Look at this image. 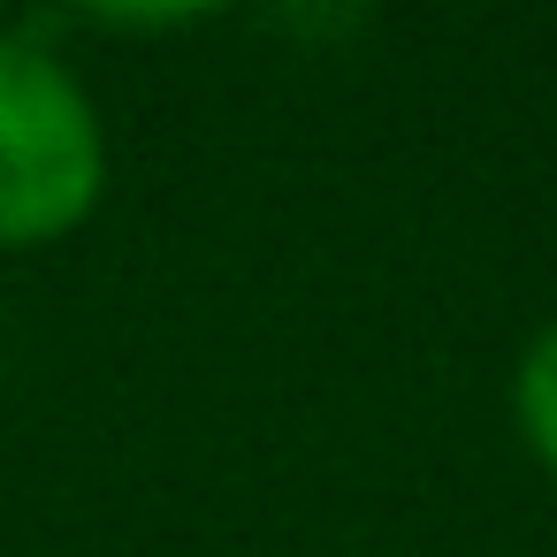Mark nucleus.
I'll return each instance as SVG.
<instances>
[{
  "label": "nucleus",
  "mask_w": 557,
  "mask_h": 557,
  "mask_svg": "<svg viewBox=\"0 0 557 557\" xmlns=\"http://www.w3.org/2000/svg\"><path fill=\"white\" fill-rule=\"evenodd\" d=\"M108 199V123L92 85L39 39L0 32V252H47Z\"/></svg>",
  "instance_id": "1"
},
{
  "label": "nucleus",
  "mask_w": 557,
  "mask_h": 557,
  "mask_svg": "<svg viewBox=\"0 0 557 557\" xmlns=\"http://www.w3.org/2000/svg\"><path fill=\"white\" fill-rule=\"evenodd\" d=\"M511 428H519L527 458L557 481V313L511 359Z\"/></svg>",
  "instance_id": "2"
},
{
  "label": "nucleus",
  "mask_w": 557,
  "mask_h": 557,
  "mask_svg": "<svg viewBox=\"0 0 557 557\" xmlns=\"http://www.w3.org/2000/svg\"><path fill=\"white\" fill-rule=\"evenodd\" d=\"M62 9L92 32H123V39H169V32H191V24H214L245 0H62Z\"/></svg>",
  "instance_id": "3"
},
{
  "label": "nucleus",
  "mask_w": 557,
  "mask_h": 557,
  "mask_svg": "<svg viewBox=\"0 0 557 557\" xmlns=\"http://www.w3.org/2000/svg\"><path fill=\"white\" fill-rule=\"evenodd\" d=\"M268 9H275V24H283L290 39H306V47H336V39L359 32L367 0H268Z\"/></svg>",
  "instance_id": "4"
}]
</instances>
